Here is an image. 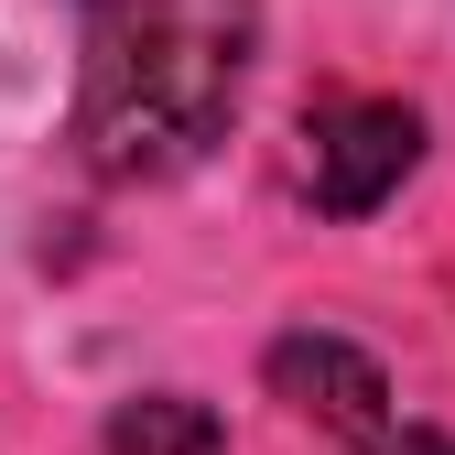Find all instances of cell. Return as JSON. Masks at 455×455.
<instances>
[{
  "instance_id": "obj_4",
  "label": "cell",
  "mask_w": 455,
  "mask_h": 455,
  "mask_svg": "<svg viewBox=\"0 0 455 455\" xmlns=\"http://www.w3.org/2000/svg\"><path fill=\"white\" fill-rule=\"evenodd\" d=\"M108 455H228V434H217L206 402H185V390H152V402H120Z\"/></svg>"
},
{
  "instance_id": "obj_3",
  "label": "cell",
  "mask_w": 455,
  "mask_h": 455,
  "mask_svg": "<svg viewBox=\"0 0 455 455\" xmlns=\"http://www.w3.org/2000/svg\"><path fill=\"white\" fill-rule=\"evenodd\" d=\"M271 390H282V402H293V412H315L325 434H347L358 455H402V412H390V379L347 347V336H282V347H271Z\"/></svg>"
},
{
  "instance_id": "obj_1",
  "label": "cell",
  "mask_w": 455,
  "mask_h": 455,
  "mask_svg": "<svg viewBox=\"0 0 455 455\" xmlns=\"http://www.w3.org/2000/svg\"><path fill=\"white\" fill-rule=\"evenodd\" d=\"M260 54V0H98L76 66V152L108 185L185 174L228 141Z\"/></svg>"
},
{
  "instance_id": "obj_2",
  "label": "cell",
  "mask_w": 455,
  "mask_h": 455,
  "mask_svg": "<svg viewBox=\"0 0 455 455\" xmlns=\"http://www.w3.org/2000/svg\"><path fill=\"white\" fill-rule=\"evenodd\" d=\"M412 163H423V120L402 98H325L304 120V196L325 217H369Z\"/></svg>"
}]
</instances>
